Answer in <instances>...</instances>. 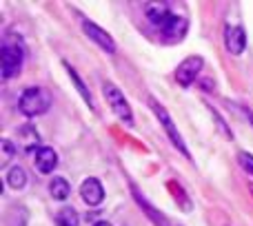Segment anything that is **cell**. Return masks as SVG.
I'll use <instances>...</instances> for the list:
<instances>
[{
  "instance_id": "12",
  "label": "cell",
  "mask_w": 253,
  "mask_h": 226,
  "mask_svg": "<svg viewBox=\"0 0 253 226\" xmlns=\"http://www.w3.org/2000/svg\"><path fill=\"white\" fill-rule=\"evenodd\" d=\"M49 193H51V197H53V200H58V202L67 200V197H69V193H71L69 182H67L65 178H53L51 182H49Z\"/></svg>"
},
{
  "instance_id": "14",
  "label": "cell",
  "mask_w": 253,
  "mask_h": 226,
  "mask_svg": "<svg viewBox=\"0 0 253 226\" xmlns=\"http://www.w3.org/2000/svg\"><path fill=\"white\" fill-rule=\"evenodd\" d=\"M7 184L11 188H16V191H20V188H25L27 184V173L22 166H13V169H9L7 173Z\"/></svg>"
},
{
  "instance_id": "18",
  "label": "cell",
  "mask_w": 253,
  "mask_h": 226,
  "mask_svg": "<svg viewBox=\"0 0 253 226\" xmlns=\"http://www.w3.org/2000/svg\"><path fill=\"white\" fill-rule=\"evenodd\" d=\"M93 226H111V224H109V222H96Z\"/></svg>"
},
{
  "instance_id": "8",
  "label": "cell",
  "mask_w": 253,
  "mask_h": 226,
  "mask_svg": "<svg viewBox=\"0 0 253 226\" xmlns=\"http://www.w3.org/2000/svg\"><path fill=\"white\" fill-rule=\"evenodd\" d=\"M80 197L84 200V204L89 206H100L102 200H105V188H102L100 180L96 178H87L80 187Z\"/></svg>"
},
{
  "instance_id": "1",
  "label": "cell",
  "mask_w": 253,
  "mask_h": 226,
  "mask_svg": "<svg viewBox=\"0 0 253 226\" xmlns=\"http://www.w3.org/2000/svg\"><path fill=\"white\" fill-rule=\"evenodd\" d=\"M25 44L20 38L13 34H7L2 40V49H0V67H2V78L9 80L13 75L20 74L22 62H25Z\"/></svg>"
},
{
  "instance_id": "2",
  "label": "cell",
  "mask_w": 253,
  "mask_h": 226,
  "mask_svg": "<svg viewBox=\"0 0 253 226\" xmlns=\"http://www.w3.org/2000/svg\"><path fill=\"white\" fill-rule=\"evenodd\" d=\"M18 107H20V111L25 113L27 117L42 115V113H47L49 107H51V93L44 87H29L22 91Z\"/></svg>"
},
{
  "instance_id": "5",
  "label": "cell",
  "mask_w": 253,
  "mask_h": 226,
  "mask_svg": "<svg viewBox=\"0 0 253 226\" xmlns=\"http://www.w3.org/2000/svg\"><path fill=\"white\" fill-rule=\"evenodd\" d=\"M202 65H205L202 56H189L187 60H184L182 65L175 69V80H178L182 87H189V84H191L193 80L198 78V74H200Z\"/></svg>"
},
{
  "instance_id": "16",
  "label": "cell",
  "mask_w": 253,
  "mask_h": 226,
  "mask_svg": "<svg viewBox=\"0 0 253 226\" xmlns=\"http://www.w3.org/2000/svg\"><path fill=\"white\" fill-rule=\"evenodd\" d=\"M0 149H2V166H4L9 160H11V155H13V151H16V149H13V144L9 142L7 138H4L2 142H0Z\"/></svg>"
},
{
  "instance_id": "9",
  "label": "cell",
  "mask_w": 253,
  "mask_h": 226,
  "mask_svg": "<svg viewBox=\"0 0 253 226\" xmlns=\"http://www.w3.org/2000/svg\"><path fill=\"white\" fill-rule=\"evenodd\" d=\"M224 40H227V49L233 53V56H240L247 47L245 29L238 25H227V29H224Z\"/></svg>"
},
{
  "instance_id": "6",
  "label": "cell",
  "mask_w": 253,
  "mask_h": 226,
  "mask_svg": "<svg viewBox=\"0 0 253 226\" xmlns=\"http://www.w3.org/2000/svg\"><path fill=\"white\" fill-rule=\"evenodd\" d=\"M187 20H184V18H180V16H173V13H171L169 18H167L165 22H162L160 27H158V29H160V34L165 36L167 40H171V42H175V40H182L184 38V34H187Z\"/></svg>"
},
{
  "instance_id": "15",
  "label": "cell",
  "mask_w": 253,
  "mask_h": 226,
  "mask_svg": "<svg viewBox=\"0 0 253 226\" xmlns=\"http://www.w3.org/2000/svg\"><path fill=\"white\" fill-rule=\"evenodd\" d=\"M65 67H67V71H69L71 80H74L76 89H78V91H80V96H83V100H84V102H87V105H89V107H91V109H93V98H91V93H89V89H87V87H84V84H83V80H80V75H78V74H76V71H74V69H71V67H69V65H65Z\"/></svg>"
},
{
  "instance_id": "17",
  "label": "cell",
  "mask_w": 253,
  "mask_h": 226,
  "mask_svg": "<svg viewBox=\"0 0 253 226\" xmlns=\"http://www.w3.org/2000/svg\"><path fill=\"white\" fill-rule=\"evenodd\" d=\"M238 160H240L242 169L249 171V173L253 175V155H249V153H240V155H238Z\"/></svg>"
},
{
  "instance_id": "10",
  "label": "cell",
  "mask_w": 253,
  "mask_h": 226,
  "mask_svg": "<svg viewBox=\"0 0 253 226\" xmlns=\"http://www.w3.org/2000/svg\"><path fill=\"white\" fill-rule=\"evenodd\" d=\"M58 166V153L51 147H40L36 151V169L42 175H49Z\"/></svg>"
},
{
  "instance_id": "13",
  "label": "cell",
  "mask_w": 253,
  "mask_h": 226,
  "mask_svg": "<svg viewBox=\"0 0 253 226\" xmlns=\"http://www.w3.org/2000/svg\"><path fill=\"white\" fill-rule=\"evenodd\" d=\"M56 224L58 226H80V215L74 206H65L56 213Z\"/></svg>"
},
{
  "instance_id": "11",
  "label": "cell",
  "mask_w": 253,
  "mask_h": 226,
  "mask_svg": "<svg viewBox=\"0 0 253 226\" xmlns=\"http://www.w3.org/2000/svg\"><path fill=\"white\" fill-rule=\"evenodd\" d=\"M144 11H147V18H149V20H151L156 27H160L162 22H165L167 18L171 16V11H169V7H167V2H147Z\"/></svg>"
},
{
  "instance_id": "3",
  "label": "cell",
  "mask_w": 253,
  "mask_h": 226,
  "mask_svg": "<svg viewBox=\"0 0 253 226\" xmlns=\"http://www.w3.org/2000/svg\"><path fill=\"white\" fill-rule=\"evenodd\" d=\"M102 91H105V98H107V102H109V107H111V111L116 113V115L120 117V120L125 122V124H133V115H131V107H129V102L125 100V93L120 91L116 84H111V82H105L102 84Z\"/></svg>"
},
{
  "instance_id": "7",
  "label": "cell",
  "mask_w": 253,
  "mask_h": 226,
  "mask_svg": "<svg viewBox=\"0 0 253 226\" xmlns=\"http://www.w3.org/2000/svg\"><path fill=\"white\" fill-rule=\"evenodd\" d=\"M83 31L89 36V40H93V42H96L98 47H102L105 51H109V53H114V51H116V42H114V38H111V36L107 34L105 29H100V27H98L96 22L83 20Z\"/></svg>"
},
{
  "instance_id": "4",
  "label": "cell",
  "mask_w": 253,
  "mask_h": 226,
  "mask_svg": "<svg viewBox=\"0 0 253 226\" xmlns=\"http://www.w3.org/2000/svg\"><path fill=\"white\" fill-rule=\"evenodd\" d=\"M149 102H151V109H153V111H156L158 120H160V122H162V124H165V131H167V135H169V138H171V142H173V144H175V147H178V149H180V151H182V153H184V155H187V157H189V151H187V144H184L182 135H180V133H178V129H175V126H173V122H171V117H169V113H167V109H165V107H162V105H158V102H156V100H153V98H151V100H149Z\"/></svg>"
},
{
  "instance_id": "19",
  "label": "cell",
  "mask_w": 253,
  "mask_h": 226,
  "mask_svg": "<svg viewBox=\"0 0 253 226\" xmlns=\"http://www.w3.org/2000/svg\"><path fill=\"white\" fill-rule=\"evenodd\" d=\"M251 191H253V187H251Z\"/></svg>"
}]
</instances>
